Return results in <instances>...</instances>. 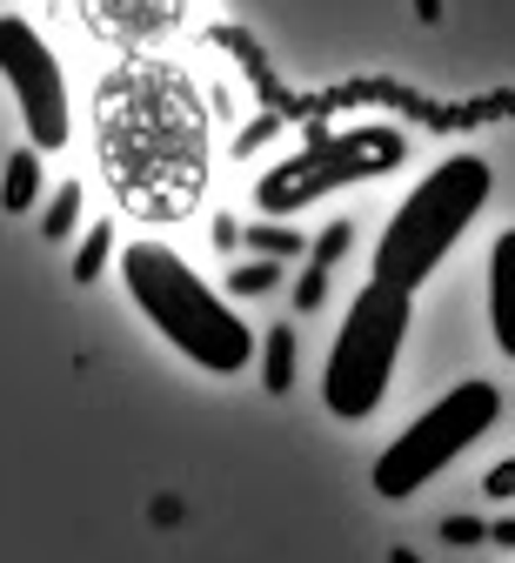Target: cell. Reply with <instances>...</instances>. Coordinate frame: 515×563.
I'll list each match as a JSON object with an SVG mask.
<instances>
[{
  "label": "cell",
  "mask_w": 515,
  "mask_h": 563,
  "mask_svg": "<svg viewBox=\"0 0 515 563\" xmlns=\"http://www.w3.org/2000/svg\"><path fill=\"white\" fill-rule=\"evenodd\" d=\"M94 141L114 195L134 216L181 222L208 188V108L175 60L134 54L101 81Z\"/></svg>",
  "instance_id": "obj_1"
},
{
  "label": "cell",
  "mask_w": 515,
  "mask_h": 563,
  "mask_svg": "<svg viewBox=\"0 0 515 563\" xmlns=\"http://www.w3.org/2000/svg\"><path fill=\"white\" fill-rule=\"evenodd\" d=\"M0 75H8L14 101H21V121H27V141L34 148H67L74 134V114H67V81H60V60L54 47L34 34V21L21 14H0Z\"/></svg>",
  "instance_id": "obj_7"
},
{
  "label": "cell",
  "mask_w": 515,
  "mask_h": 563,
  "mask_svg": "<svg viewBox=\"0 0 515 563\" xmlns=\"http://www.w3.org/2000/svg\"><path fill=\"white\" fill-rule=\"evenodd\" d=\"M348 242H355V229H348V222H335V229H328V235H322V242H315V268H322V275H328V268H335V262H342V255H348Z\"/></svg>",
  "instance_id": "obj_16"
},
{
  "label": "cell",
  "mask_w": 515,
  "mask_h": 563,
  "mask_svg": "<svg viewBox=\"0 0 515 563\" xmlns=\"http://www.w3.org/2000/svg\"><path fill=\"white\" fill-rule=\"evenodd\" d=\"M108 249H114V229H108V222H94V229H88V242H81V255H74V282H81V289H88L94 275H101Z\"/></svg>",
  "instance_id": "obj_13"
},
{
  "label": "cell",
  "mask_w": 515,
  "mask_h": 563,
  "mask_svg": "<svg viewBox=\"0 0 515 563\" xmlns=\"http://www.w3.org/2000/svg\"><path fill=\"white\" fill-rule=\"evenodd\" d=\"M402 155H408L402 128H382V121L342 128V134H315L302 155H288L281 168L261 175L255 208L261 216H294V208H309V201H322L335 188H355V181H376V175L402 168Z\"/></svg>",
  "instance_id": "obj_6"
},
{
  "label": "cell",
  "mask_w": 515,
  "mask_h": 563,
  "mask_svg": "<svg viewBox=\"0 0 515 563\" xmlns=\"http://www.w3.org/2000/svg\"><path fill=\"white\" fill-rule=\"evenodd\" d=\"M489 335L515 363V229H502L489 249Z\"/></svg>",
  "instance_id": "obj_9"
},
{
  "label": "cell",
  "mask_w": 515,
  "mask_h": 563,
  "mask_svg": "<svg viewBox=\"0 0 515 563\" xmlns=\"http://www.w3.org/2000/svg\"><path fill=\"white\" fill-rule=\"evenodd\" d=\"M408 316H415L408 296L368 275V289L348 302L342 335L328 349V369H322V409L335 422H368L382 409V396L395 383V356L408 342Z\"/></svg>",
  "instance_id": "obj_4"
},
{
  "label": "cell",
  "mask_w": 515,
  "mask_h": 563,
  "mask_svg": "<svg viewBox=\"0 0 515 563\" xmlns=\"http://www.w3.org/2000/svg\"><path fill=\"white\" fill-rule=\"evenodd\" d=\"M489 537H495V543H508V550H515V517H508V523H495V530H489Z\"/></svg>",
  "instance_id": "obj_20"
},
{
  "label": "cell",
  "mask_w": 515,
  "mask_h": 563,
  "mask_svg": "<svg viewBox=\"0 0 515 563\" xmlns=\"http://www.w3.org/2000/svg\"><path fill=\"white\" fill-rule=\"evenodd\" d=\"M275 282H281V262H242V268L228 275V289H235V296H268Z\"/></svg>",
  "instance_id": "obj_15"
},
{
  "label": "cell",
  "mask_w": 515,
  "mask_h": 563,
  "mask_svg": "<svg viewBox=\"0 0 515 563\" xmlns=\"http://www.w3.org/2000/svg\"><path fill=\"white\" fill-rule=\"evenodd\" d=\"M248 249H261V255H302L309 242L294 235V229H281V222H255L248 229Z\"/></svg>",
  "instance_id": "obj_14"
},
{
  "label": "cell",
  "mask_w": 515,
  "mask_h": 563,
  "mask_svg": "<svg viewBox=\"0 0 515 563\" xmlns=\"http://www.w3.org/2000/svg\"><path fill=\"white\" fill-rule=\"evenodd\" d=\"M495 416H502V389L495 383H456L441 402H428L408 430L376 456V470H368V489H376L382 504H402V497H415L422 483H435L441 470H449L475 437H489L495 430Z\"/></svg>",
  "instance_id": "obj_5"
},
{
  "label": "cell",
  "mask_w": 515,
  "mask_h": 563,
  "mask_svg": "<svg viewBox=\"0 0 515 563\" xmlns=\"http://www.w3.org/2000/svg\"><path fill=\"white\" fill-rule=\"evenodd\" d=\"M415 14L422 21H441V0H415Z\"/></svg>",
  "instance_id": "obj_21"
},
{
  "label": "cell",
  "mask_w": 515,
  "mask_h": 563,
  "mask_svg": "<svg viewBox=\"0 0 515 563\" xmlns=\"http://www.w3.org/2000/svg\"><path fill=\"white\" fill-rule=\"evenodd\" d=\"M389 563H422V556L415 550H389Z\"/></svg>",
  "instance_id": "obj_22"
},
{
  "label": "cell",
  "mask_w": 515,
  "mask_h": 563,
  "mask_svg": "<svg viewBox=\"0 0 515 563\" xmlns=\"http://www.w3.org/2000/svg\"><path fill=\"white\" fill-rule=\"evenodd\" d=\"M34 195H41V148H21L0 168V208L21 216V208H34Z\"/></svg>",
  "instance_id": "obj_10"
},
{
  "label": "cell",
  "mask_w": 515,
  "mask_h": 563,
  "mask_svg": "<svg viewBox=\"0 0 515 563\" xmlns=\"http://www.w3.org/2000/svg\"><path fill=\"white\" fill-rule=\"evenodd\" d=\"M489 188H495V175H489L482 155H449V162H435V168L422 175V188L389 216L382 242H376V282L415 296L422 282L441 268V255L462 242V229L482 216Z\"/></svg>",
  "instance_id": "obj_3"
},
{
  "label": "cell",
  "mask_w": 515,
  "mask_h": 563,
  "mask_svg": "<svg viewBox=\"0 0 515 563\" xmlns=\"http://www.w3.org/2000/svg\"><path fill=\"white\" fill-rule=\"evenodd\" d=\"M188 14V0H81V21L88 34L127 47V54H147V47H161Z\"/></svg>",
  "instance_id": "obj_8"
},
{
  "label": "cell",
  "mask_w": 515,
  "mask_h": 563,
  "mask_svg": "<svg viewBox=\"0 0 515 563\" xmlns=\"http://www.w3.org/2000/svg\"><path fill=\"white\" fill-rule=\"evenodd\" d=\"M261 383H268V396H288V383H294V329L288 322H275L261 335Z\"/></svg>",
  "instance_id": "obj_11"
},
{
  "label": "cell",
  "mask_w": 515,
  "mask_h": 563,
  "mask_svg": "<svg viewBox=\"0 0 515 563\" xmlns=\"http://www.w3.org/2000/svg\"><path fill=\"white\" fill-rule=\"evenodd\" d=\"M74 222H81V181H60L54 201H47V242L74 235Z\"/></svg>",
  "instance_id": "obj_12"
},
{
  "label": "cell",
  "mask_w": 515,
  "mask_h": 563,
  "mask_svg": "<svg viewBox=\"0 0 515 563\" xmlns=\"http://www.w3.org/2000/svg\"><path fill=\"white\" fill-rule=\"evenodd\" d=\"M322 296H328V275H322V268H309L302 282H294V309H315Z\"/></svg>",
  "instance_id": "obj_17"
},
{
  "label": "cell",
  "mask_w": 515,
  "mask_h": 563,
  "mask_svg": "<svg viewBox=\"0 0 515 563\" xmlns=\"http://www.w3.org/2000/svg\"><path fill=\"white\" fill-rule=\"evenodd\" d=\"M482 489H489V497H515V456H502V463L482 476Z\"/></svg>",
  "instance_id": "obj_18"
},
{
  "label": "cell",
  "mask_w": 515,
  "mask_h": 563,
  "mask_svg": "<svg viewBox=\"0 0 515 563\" xmlns=\"http://www.w3.org/2000/svg\"><path fill=\"white\" fill-rule=\"evenodd\" d=\"M441 537H449V543H482L489 523H475V517H449V523H441Z\"/></svg>",
  "instance_id": "obj_19"
},
{
  "label": "cell",
  "mask_w": 515,
  "mask_h": 563,
  "mask_svg": "<svg viewBox=\"0 0 515 563\" xmlns=\"http://www.w3.org/2000/svg\"><path fill=\"white\" fill-rule=\"evenodd\" d=\"M121 275H127L134 309L155 322L194 369H208V376H235V369L255 363V329H248L228 302H221L175 249H161L155 235L134 242V249L121 255Z\"/></svg>",
  "instance_id": "obj_2"
}]
</instances>
